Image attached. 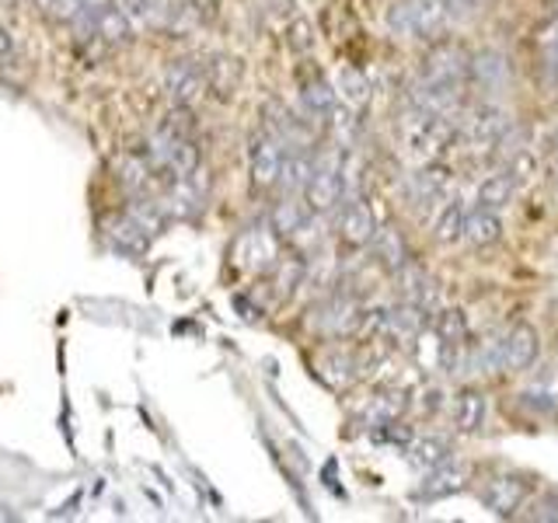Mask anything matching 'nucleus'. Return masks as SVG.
I'll use <instances>...</instances> for the list:
<instances>
[{"mask_svg": "<svg viewBox=\"0 0 558 523\" xmlns=\"http://www.w3.org/2000/svg\"><path fill=\"white\" fill-rule=\"evenodd\" d=\"M450 22V0H395L388 32L401 39H436Z\"/></svg>", "mask_w": 558, "mask_h": 523, "instance_id": "obj_1", "label": "nucleus"}, {"mask_svg": "<svg viewBox=\"0 0 558 523\" xmlns=\"http://www.w3.org/2000/svg\"><path fill=\"white\" fill-rule=\"evenodd\" d=\"M534 360H537V331L531 325H513L502 339H496L485 353H478L475 366H488V370L499 374H517L527 370Z\"/></svg>", "mask_w": 558, "mask_h": 523, "instance_id": "obj_2", "label": "nucleus"}, {"mask_svg": "<svg viewBox=\"0 0 558 523\" xmlns=\"http://www.w3.org/2000/svg\"><path fill=\"white\" fill-rule=\"evenodd\" d=\"M342 147H336L325 157H314V174L304 188V199L311 214H328L342 203V192H345V165H342Z\"/></svg>", "mask_w": 558, "mask_h": 523, "instance_id": "obj_3", "label": "nucleus"}, {"mask_svg": "<svg viewBox=\"0 0 558 523\" xmlns=\"http://www.w3.org/2000/svg\"><path fill=\"white\" fill-rule=\"evenodd\" d=\"M360 318H363V311L356 304V296L339 290L318 304V311H314V318H311V328L318 331V336L342 339V336H356Z\"/></svg>", "mask_w": 558, "mask_h": 523, "instance_id": "obj_4", "label": "nucleus"}, {"mask_svg": "<svg viewBox=\"0 0 558 523\" xmlns=\"http://www.w3.org/2000/svg\"><path fill=\"white\" fill-rule=\"evenodd\" d=\"M513 122L502 109L496 105H478L475 112L464 115V126H461V139L471 150H496V144L506 136Z\"/></svg>", "mask_w": 558, "mask_h": 523, "instance_id": "obj_5", "label": "nucleus"}, {"mask_svg": "<svg viewBox=\"0 0 558 523\" xmlns=\"http://www.w3.org/2000/svg\"><path fill=\"white\" fill-rule=\"evenodd\" d=\"M468 74H471V57L461 42H436L423 60V77L429 81L464 84Z\"/></svg>", "mask_w": 558, "mask_h": 523, "instance_id": "obj_6", "label": "nucleus"}, {"mask_svg": "<svg viewBox=\"0 0 558 523\" xmlns=\"http://www.w3.org/2000/svg\"><path fill=\"white\" fill-rule=\"evenodd\" d=\"M206 87H209V74L196 60H174L165 74V92L174 105H182V109L196 98H203Z\"/></svg>", "mask_w": 558, "mask_h": 523, "instance_id": "obj_7", "label": "nucleus"}, {"mask_svg": "<svg viewBox=\"0 0 558 523\" xmlns=\"http://www.w3.org/2000/svg\"><path fill=\"white\" fill-rule=\"evenodd\" d=\"M283 144L272 133H258L248 147V165H252V182L255 188H269L279 182V171H283Z\"/></svg>", "mask_w": 558, "mask_h": 523, "instance_id": "obj_8", "label": "nucleus"}, {"mask_svg": "<svg viewBox=\"0 0 558 523\" xmlns=\"http://www.w3.org/2000/svg\"><path fill=\"white\" fill-rule=\"evenodd\" d=\"M450 188V171L436 161H426V168H418L409 182V199L418 214H429V209L447 196Z\"/></svg>", "mask_w": 558, "mask_h": 523, "instance_id": "obj_9", "label": "nucleus"}, {"mask_svg": "<svg viewBox=\"0 0 558 523\" xmlns=\"http://www.w3.org/2000/svg\"><path fill=\"white\" fill-rule=\"evenodd\" d=\"M336 231H339V241L349 244V248H363V244H371L380 231L371 203H345L339 220H336Z\"/></svg>", "mask_w": 558, "mask_h": 523, "instance_id": "obj_10", "label": "nucleus"}, {"mask_svg": "<svg viewBox=\"0 0 558 523\" xmlns=\"http://www.w3.org/2000/svg\"><path fill=\"white\" fill-rule=\"evenodd\" d=\"M409 409V394L401 388H391V391H377L366 405L356 412V426L363 429H380L388 423H398V415Z\"/></svg>", "mask_w": 558, "mask_h": 523, "instance_id": "obj_11", "label": "nucleus"}, {"mask_svg": "<svg viewBox=\"0 0 558 523\" xmlns=\"http://www.w3.org/2000/svg\"><path fill=\"white\" fill-rule=\"evenodd\" d=\"M482 499L496 516H513L527 499V482L517 475H499L482 488Z\"/></svg>", "mask_w": 558, "mask_h": 523, "instance_id": "obj_12", "label": "nucleus"}, {"mask_svg": "<svg viewBox=\"0 0 558 523\" xmlns=\"http://www.w3.org/2000/svg\"><path fill=\"white\" fill-rule=\"evenodd\" d=\"M234 255H238V262H241L244 269L266 272V269L276 266V241H272V234L266 231V227H255V231L241 234Z\"/></svg>", "mask_w": 558, "mask_h": 523, "instance_id": "obj_13", "label": "nucleus"}, {"mask_svg": "<svg viewBox=\"0 0 558 523\" xmlns=\"http://www.w3.org/2000/svg\"><path fill=\"white\" fill-rule=\"evenodd\" d=\"M398 287H401V301H409V304L423 307V311H433L436 296H440V290H436V279L426 269L412 266V262L405 269H398Z\"/></svg>", "mask_w": 558, "mask_h": 523, "instance_id": "obj_14", "label": "nucleus"}, {"mask_svg": "<svg viewBox=\"0 0 558 523\" xmlns=\"http://www.w3.org/2000/svg\"><path fill=\"white\" fill-rule=\"evenodd\" d=\"M468 485V467L461 464H440V467H433L426 471V478L423 485H418V499H444V496H453V492H461V488Z\"/></svg>", "mask_w": 558, "mask_h": 523, "instance_id": "obj_15", "label": "nucleus"}, {"mask_svg": "<svg viewBox=\"0 0 558 523\" xmlns=\"http://www.w3.org/2000/svg\"><path fill=\"white\" fill-rule=\"evenodd\" d=\"M314 370H318V377L336 391L349 388V384L360 377V366H356L353 353H342V349H328V353H322L318 363H314Z\"/></svg>", "mask_w": 558, "mask_h": 523, "instance_id": "obj_16", "label": "nucleus"}, {"mask_svg": "<svg viewBox=\"0 0 558 523\" xmlns=\"http://www.w3.org/2000/svg\"><path fill=\"white\" fill-rule=\"evenodd\" d=\"M464 238L475 244V248H488V244H496L502 238V220H499V209H488V206H478L468 214V223H464Z\"/></svg>", "mask_w": 558, "mask_h": 523, "instance_id": "obj_17", "label": "nucleus"}, {"mask_svg": "<svg viewBox=\"0 0 558 523\" xmlns=\"http://www.w3.org/2000/svg\"><path fill=\"white\" fill-rule=\"evenodd\" d=\"M307 217H311L307 203H296L293 196H283L272 209V231L279 238H296L301 231H307Z\"/></svg>", "mask_w": 558, "mask_h": 523, "instance_id": "obj_18", "label": "nucleus"}, {"mask_svg": "<svg viewBox=\"0 0 558 523\" xmlns=\"http://www.w3.org/2000/svg\"><path fill=\"white\" fill-rule=\"evenodd\" d=\"M301 98H304V109H307V112H314V115H328V112H336L339 92L318 74V70H314V74H307V77L301 81Z\"/></svg>", "mask_w": 558, "mask_h": 523, "instance_id": "obj_19", "label": "nucleus"}, {"mask_svg": "<svg viewBox=\"0 0 558 523\" xmlns=\"http://www.w3.org/2000/svg\"><path fill=\"white\" fill-rule=\"evenodd\" d=\"M314 174V157L304 154V150H293L283 157V171H279V185L287 188V196H293V192H304L307 182Z\"/></svg>", "mask_w": 558, "mask_h": 523, "instance_id": "obj_20", "label": "nucleus"}, {"mask_svg": "<svg viewBox=\"0 0 558 523\" xmlns=\"http://www.w3.org/2000/svg\"><path fill=\"white\" fill-rule=\"evenodd\" d=\"M453 418H458L461 433H478L485 426V394L468 388L458 394V405H453Z\"/></svg>", "mask_w": 558, "mask_h": 523, "instance_id": "obj_21", "label": "nucleus"}, {"mask_svg": "<svg viewBox=\"0 0 558 523\" xmlns=\"http://www.w3.org/2000/svg\"><path fill=\"white\" fill-rule=\"evenodd\" d=\"M517 196V179L510 171L502 174H488V179L478 185V206H488V209H502L510 206Z\"/></svg>", "mask_w": 558, "mask_h": 523, "instance_id": "obj_22", "label": "nucleus"}, {"mask_svg": "<svg viewBox=\"0 0 558 523\" xmlns=\"http://www.w3.org/2000/svg\"><path fill=\"white\" fill-rule=\"evenodd\" d=\"M374 244H377V262L388 272H398V269L409 266V244L398 231H391V227H388V231H377Z\"/></svg>", "mask_w": 558, "mask_h": 523, "instance_id": "obj_23", "label": "nucleus"}, {"mask_svg": "<svg viewBox=\"0 0 558 523\" xmlns=\"http://www.w3.org/2000/svg\"><path fill=\"white\" fill-rule=\"evenodd\" d=\"M468 77L482 87H499V84H506V77H510V63H506L499 52H478V57L471 60Z\"/></svg>", "mask_w": 558, "mask_h": 523, "instance_id": "obj_24", "label": "nucleus"}, {"mask_svg": "<svg viewBox=\"0 0 558 523\" xmlns=\"http://www.w3.org/2000/svg\"><path fill=\"white\" fill-rule=\"evenodd\" d=\"M464 223H468V209L458 199H450L440 209V217H436L433 234H436V241H440V244H453V241L464 238Z\"/></svg>", "mask_w": 558, "mask_h": 523, "instance_id": "obj_25", "label": "nucleus"}, {"mask_svg": "<svg viewBox=\"0 0 558 523\" xmlns=\"http://www.w3.org/2000/svg\"><path fill=\"white\" fill-rule=\"evenodd\" d=\"M409 461L415 467H423V471H433V467H440L450 461V447L444 440H436V436H423V440H412L409 447Z\"/></svg>", "mask_w": 558, "mask_h": 523, "instance_id": "obj_26", "label": "nucleus"}, {"mask_svg": "<svg viewBox=\"0 0 558 523\" xmlns=\"http://www.w3.org/2000/svg\"><path fill=\"white\" fill-rule=\"evenodd\" d=\"M147 241H150V231L133 214H126L122 220L112 223V244H116V248H122V252H144Z\"/></svg>", "mask_w": 558, "mask_h": 523, "instance_id": "obj_27", "label": "nucleus"}, {"mask_svg": "<svg viewBox=\"0 0 558 523\" xmlns=\"http://www.w3.org/2000/svg\"><path fill=\"white\" fill-rule=\"evenodd\" d=\"M339 95H342V101L353 105V109H360V105L371 101V81H366L356 66H342L339 70Z\"/></svg>", "mask_w": 558, "mask_h": 523, "instance_id": "obj_28", "label": "nucleus"}, {"mask_svg": "<svg viewBox=\"0 0 558 523\" xmlns=\"http://www.w3.org/2000/svg\"><path fill=\"white\" fill-rule=\"evenodd\" d=\"M436 339L450 342V345L468 342V321H464V314L461 311H440V314H436Z\"/></svg>", "mask_w": 558, "mask_h": 523, "instance_id": "obj_29", "label": "nucleus"}, {"mask_svg": "<svg viewBox=\"0 0 558 523\" xmlns=\"http://www.w3.org/2000/svg\"><path fill=\"white\" fill-rule=\"evenodd\" d=\"M541 52H545V70H548V77L558 81V17L551 25L541 28Z\"/></svg>", "mask_w": 558, "mask_h": 523, "instance_id": "obj_30", "label": "nucleus"}, {"mask_svg": "<svg viewBox=\"0 0 558 523\" xmlns=\"http://www.w3.org/2000/svg\"><path fill=\"white\" fill-rule=\"evenodd\" d=\"M287 42L293 46V52H307V49H314V35H311V25L304 22V17H296V22L287 28Z\"/></svg>", "mask_w": 558, "mask_h": 523, "instance_id": "obj_31", "label": "nucleus"}, {"mask_svg": "<svg viewBox=\"0 0 558 523\" xmlns=\"http://www.w3.org/2000/svg\"><path fill=\"white\" fill-rule=\"evenodd\" d=\"M81 11H84V0H49V14L63 17V22H74Z\"/></svg>", "mask_w": 558, "mask_h": 523, "instance_id": "obj_32", "label": "nucleus"}, {"mask_svg": "<svg viewBox=\"0 0 558 523\" xmlns=\"http://www.w3.org/2000/svg\"><path fill=\"white\" fill-rule=\"evenodd\" d=\"M331 130H336V139H339V147H349V144H353V115H349V112H339L336 115V122H331Z\"/></svg>", "mask_w": 558, "mask_h": 523, "instance_id": "obj_33", "label": "nucleus"}, {"mask_svg": "<svg viewBox=\"0 0 558 523\" xmlns=\"http://www.w3.org/2000/svg\"><path fill=\"white\" fill-rule=\"evenodd\" d=\"M534 516L537 520H558V496H541L534 502Z\"/></svg>", "mask_w": 558, "mask_h": 523, "instance_id": "obj_34", "label": "nucleus"}, {"mask_svg": "<svg viewBox=\"0 0 558 523\" xmlns=\"http://www.w3.org/2000/svg\"><path fill=\"white\" fill-rule=\"evenodd\" d=\"M150 4H154V0H119V8L126 11V14L133 17V22H144L147 11H150Z\"/></svg>", "mask_w": 558, "mask_h": 523, "instance_id": "obj_35", "label": "nucleus"}, {"mask_svg": "<svg viewBox=\"0 0 558 523\" xmlns=\"http://www.w3.org/2000/svg\"><path fill=\"white\" fill-rule=\"evenodd\" d=\"M14 60V39H11V32L0 25V66H8Z\"/></svg>", "mask_w": 558, "mask_h": 523, "instance_id": "obj_36", "label": "nucleus"}, {"mask_svg": "<svg viewBox=\"0 0 558 523\" xmlns=\"http://www.w3.org/2000/svg\"><path fill=\"white\" fill-rule=\"evenodd\" d=\"M105 8H112V0H84V11H81V14H92V17H98Z\"/></svg>", "mask_w": 558, "mask_h": 523, "instance_id": "obj_37", "label": "nucleus"}, {"mask_svg": "<svg viewBox=\"0 0 558 523\" xmlns=\"http://www.w3.org/2000/svg\"><path fill=\"white\" fill-rule=\"evenodd\" d=\"M555 147H558V139H555Z\"/></svg>", "mask_w": 558, "mask_h": 523, "instance_id": "obj_38", "label": "nucleus"}]
</instances>
